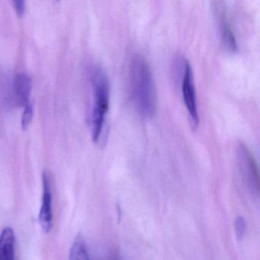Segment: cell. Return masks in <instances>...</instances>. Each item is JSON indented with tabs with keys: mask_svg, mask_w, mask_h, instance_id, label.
<instances>
[{
	"mask_svg": "<svg viewBox=\"0 0 260 260\" xmlns=\"http://www.w3.org/2000/svg\"><path fill=\"white\" fill-rule=\"evenodd\" d=\"M129 76L136 108L142 117L151 118L157 109V93L149 65L142 56H135L131 59Z\"/></svg>",
	"mask_w": 260,
	"mask_h": 260,
	"instance_id": "obj_1",
	"label": "cell"
},
{
	"mask_svg": "<svg viewBox=\"0 0 260 260\" xmlns=\"http://www.w3.org/2000/svg\"><path fill=\"white\" fill-rule=\"evenodd\" d=\"M92 84L94 94V107L92 113V137L94 142L100 139L109 107V83L108 77L100 67L92 71Z\"/></svg>",
	"mask_w": 260,
	"mask_h": 260,
	"instance_id": "obj_2",
	"label": "cell"
},
{
	"mask_svg": "<svg viewBox=\"0 0 260 260\" xmlns=\"http://www.w3.org/2000/svg\"><path fill=\"white\" fill-rule=\"evenodd\" d=\"M238 168L243 182L253 193H259V175L257 164L251 151L244 143L237 147Z\"/></svg>",
	"mask_w": 260,
	"mask_h": 260,
	"instance_id": "obj_3",
	"label": "cell"
},
{
	"mask_svg": "<svg viewBox=\"0 0 260 260\" xmlns=\"http://www.w3.org/2000/svg\"><path fill=\"white\" fill-rule=\"evenodd\" d=\"M183 96L185 105L190 117L191 123L194 128L198 126V106H197L196 91L194 84L192 67L187 60L185 61L183 78Z\"/></svg>",
	"mask_w": 260,
	"mask_h": 260,
	"instance_id": "obj_4",
	"label": "cell"
},
{
	"mask_svg": "<svg viewBox=\"0 0 260 260\" xmlns=\"http://www.w3.org/2000/svg\"><path fill=\"white\" fill-rule=\"evenodd\" d=\"M43 197L38 221L43 232L48 233L53 227L52 193L50 180L47 173L43 172Z\"/></svg>",
	"mask_w": 260,
	"mask_h": 260,
	"instance_id": "obj_5",
	"label": "cell"
},
{
	"mask_svg": "<svg viewBox=\"0 0 260 260\" xmlns=\"http://www.w3.org/2000/svg\"><path fill=\"white\" fill-rule=\"evenodd\" d=\"M14 94L18 106L25 108L30 105L32 85L30 77L24 73L16 75L13 82Z\"/></svg>",
	"mask_w": 260,
	"mask_h": 260,
	"instance_id": "obj_6",
	"label": "cell"
},
{
	"mask_svg": "<svg viewBox=\"0 0 260 260\" xmlns=\"http://www.w3.org/2000/svg\"><path fill=\"white\" fill-rule=\"evenodd\" d=\"M15 235L13 229L6 227L0 234V260L15 259Z\"/></svg>",
	"mask_w": 260,
	"mask_h": 260,
	"instance_id": "obj_7",
	"label": "cell"
},
{
	"mask_svg": "<svg viewBox=\"0 0 260 260\" xmlns=\"http://www.w3.org/2000/svg\"><path fill=\"white\" fill-rule=\"evenodd\" d=\"M69 260H90L88 247L82 235H77L75 238L70 248Z\"/></svg>",
	"mask_w": 260,
	"mask_h": 260,
	"instance_id": "obj_8",
	"label": "cell"
},
{
	"mask_svg": "<svg viewBox=\"0 0 260 260\" xmlns=\"http://www.w3.org/2000/svg\"><path fill=\"white\" fill-rule=\"evenodd\" d=\"M221 39L225 48L230 52H236L238 50V44L236 38L230 28L227 20L222 18L221 21Z\"/></svg>",
	"mask_w": 260,
	"mask_h": 260,
	"instance_id": "obj_9",
	"label": "cell"
},
{
	"mask_svg": "<svg viewBox=\"0 0 260 260\" xmlns=\"http://www.w3.org/2000/svg\"><path fill=\"white\" fill-rule=\"evenodd\" d=\"M235 233L239 241H242L247 232V222L243 216H238L235 221Z\"/></svg>",
	"mask_w": 260,
	"mask_h": 260,
	"instance_id": "obj_10",
	"label": "cell"
},
{
	"mask_svg": "<svg viewBox=\"0 0 260 260\" xmlns=\"http://www.w3.org/2000/svg\"><path fill=\"white\" fill-rule=\"evenodd\" d=\"M33 106L32 105H28L24 108L23 111L22 118H21V126L23 129H26L30 124L31 120L33 117Z\"/></svg>",
	"mask_w": 260,
	"mask_h": 260,
	"instance_id": "obj_11",
	"label": "cell"
},
{
	"mask_svg": "<svg viewBox=\"0 0 260 260\" xmlns=\"http://www.w3.org/2000/svg\"><path fill=\"white\" fill-rule=\"evenodd\" d=\"M26 0H12L13 4L14 9L18 17H21L24 14V9H25Z\"/></svg>",
	"mask_w": 260,
	"mask_h": 260,
	"instance_id": "obj_12",
	"label": "cell"
},
{
	"mask_svg": "<svg viewBox=\"0 0 260 260\" xmlns=\"http://www.w3.org/2000/svg\"><path fill=\"white\" fill-rule=\"evenodd\" d=\"M58 1H59V0H58Z\"/></svg>",
	"mask_w": 260,
	"mask_h": 260,
	"instance_id": "obj_13",
	"label": "cell"
}]
</instances>
